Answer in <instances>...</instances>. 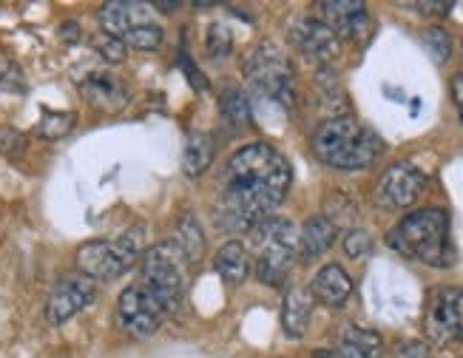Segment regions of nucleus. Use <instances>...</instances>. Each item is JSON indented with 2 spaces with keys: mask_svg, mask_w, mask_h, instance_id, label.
I'll list each match as a JSON object with an SVG mask.
<instances>
[{
  "mask_svg": "<svg viewBox=\"0 0 463 358\" xmlns=\"http://www.w3.org/2000/svg\"><path fill=\"white\" fill-rule=\"evenodd\" d=\"M293 183L288 156L268 143H250L231 154L216 185L213 219L228 233H250L285 203Z\"/></svg>",
  "mask_w": 463,
  "mask_h": 358,
  "instance_id": "obj_1",
  "label": "nucleus"
},
{
  "mask_svg": "<svg viewBox=\"0 0 463 358\" xmlns=\"http://www.w3.org/2000/svg\"><path fill=\"white\" fill-rule=\"evenodd\" d=\"M387 245L404 259L430 268H452L455 262V250L449 245V213L440 208L407 213L387 233Z\"/></svg>",
  "mask_w": 463,
  "mask_h": 358,
  "instance_id": "obj_2",
  "label": "nucleus"
},
{
  "mask_svg": "<svg viewBox=\"0 0 463 358\" xmlns=\"http://www.w3.org/2000/svg\"><path fill=\"white\" fill-rule=\"evenodd\" d=\"M384 151V143L353 117L325 119L313 134V154L338 171H364Z\"/></svg>",
  "mask_w": 463,
  "mask_h": 358,
  "instance_id": "obj_3",
  "label": "nucleus"
},
{
  "mask_svg": "<svg viewBox=\"0 0 463 358\" xmlns=\"http://www.w3.org/2000/svg\"><path fill=\"white\" fill-rule=\"evenodd\" d=\"M250 259L259 282L270 287H281L285 278L298 256V228L288 219L268 216L265 222H259L250 233Z\"/></svg>",
  "mask_w": 463,
  "mask_h": 358,
  "instance_id": "obj_4",
  "label": "nucleus"
},
{
  "mask_svg": "<svg viewBox=\"0 0 463 358\" xmlns=\"http://www.w3.org/2000/svg\"><path fill=\"white\" fill-rule=\"evenodd\" d=\"M188 285V259L179 250L174 239L156 242L143 256V287L156 298L159 307L168 313H176L183 307Z\"/></svg>",
  "mask_w": 463,
  "mask_h": 358,
  "instance_id": "obj_5",
  "label": "nucleus"
},
{
  "mask_svg": "<svg viewBox=\"0 0 463 358\" xmlns=\"http://www.w3.org/2000/svg\"><path fill=\"white\" fill-rule=\"evenodd\" d=\"M146 250V228H131L119 239H94L77 250V270L91 282H114Z\"/></svg>",
  "mask_w": 463,
  "mask_h": 358,
  "instance_id": "obj_6",
  "label": "nucleus"
},
{
  "mask_svg": "<svg viewBox=\"0 0 463 358\" xmlns=\"http://www.w3.org/2000/svg\"><path fill=\"white\" fill-rule=\"evenodd\" d=\"M241 71H245L248 83L281 106H293V91H296V74L288 54L281 52L276 43H256L245 60H241Z\"/></svg>",
  "mask_w": 463,
  "mask_h": 358,
  "instance_id": "obj_7",
  "label": "nucleus"
},
{
  "mask_svg": "<svg viewBox=\"0 0 463 358\" xmlns=\"http://www.w3.org/2000/svg\"><path fill=\"white\" fill-rule=\"evenodd\" d=\"M424 333L438 347H452L463 342V287L444 285L430 293Z\"/></svg>",
  "mask_w": 463,
  "mask_h": 358,
  "instance_id": "obj_8",
  "label": "nucleus"
},
{
  "mask_svg": "<svg viewBox=\"0 0 463 358\" xmlns=\"http://www.w3.org/2000/svg\"><path fill=\"white\" fill-rule=\"evenodd\" d=\"M163 318H165V310L159 307V302L143 285H131L119 293L117 322L126 333H131L137 338L154 335L159 330V325H163Z\"/></svg>",
  "mask_w": 463,
  "mask_h": 358,
  "instance_id": "obj_9",
  "label": "nucleus"
},
{
  "mask_svg": "<svg viewBox=\"0 0 463 358\" xmlns=\"http://www.w3.org/2000/svg\"><path fill=\"white\" fill-rule=\"evenodd\" d=\"M427 188V174L415 168L412 163H395L390 165L378 179L375 188V203L381 208L401 211L418 203V196Z\"/></svg>",
  "mask_w": 463,
  "mask_h": 358,
  "instance_id": "obj_10",
  "label": "nucleus"
},
{
  "mask_svg": "<svg viewBox=\"0 0 463 358\" xmlns=\"http://www.w3.org/2000/svg\"><path fill=\"white\" fill-rule=\"evenodd\" d=\"M94 298H97V282H91L83 273L63 276L46 298V322L54 327L66 325L80 310H86Z\"/></svg>",
  "mask_w": 463,
  "mask_h": 358,
  "instance_id": "obj_11",
  "label": "nucleus"
},
{
  "mask_svg": "<svg viewBox=\"0 0 463 358\" xmlns=\"http://www.w3.org/2000/svg\"><path fill=\"white\" fill-rule=\"evenodd\" d=\"M290 43L318 63H330V60L338 57L341 52V40L335 32H330L321 20H310V17H301L290 24Z\"/></svg>",
  "mask_w": 463,
  "mask_h": 358,
  "instance_id": "obj_12",
  "label": "nucleus"
},
{
  "mask_svg": "<svg viewBox=\"0 0 463 358\" xmlns=\"http://www.w3.org/2000/svg\"><path fill=\"white\" fill-rule=\"evenodd\" d=\"M318 20L341 37H361L367 29V6L358 0H321Z\"/></svg>",
  "mask_w": 463,
  "mask_h": 358,
  "instance_id": "obj_13",
  "label": "nucleus"
},
{
  "mask_svg": "<svg viewBox=\"0 0 463 358\" xmlns=\"http://www.w3.org/2000/svg\"><path fill=\"white\" fill-rule=\"evenodd\" d=\"M80 94L99 111H119L128 103V91L123 86V80L109 74V71H94L80 83Z\"/></svg>",
  "mask_w": 463,
  "mask_h": 358,
  "instance_id": "obj_14",
  "label": "nucleus"
},
{
  "mask_svg": "<svg viewBox=\"0 0 463 358\" xmlns=\"http://www.w3.org/2000/svg\"><path fill=\"white\" fill-rule=\"evenodd\" d=\"M151 14H154V6L123 4V0H114V4H106L103 9H99L97 17H99V26H103L106 34L123 40L131 29L143 26V24H154Z\"/></svg>",
  "mask_w": 463,
  "mask_h": 358,
  "instance_id": "obj_15",
  "label": "nucleus"
},
{
  "mask_svg": "<svg viewBox=\"0 0 463 358\" xmlns=\"http://www.w3.org/2000/svg\"><path fill=\"white\" fill-rule=\"evenodd\" d=\"M310 293H313L316 302H321V305L341 307L350 298V293H353V282H350V276L341 270V265H325L313 276Z\"/></svg>",
  "mask_w": 463,
  "mask_h": 358,
  "instance_id": "obj_16",
  "label": "nucleus"
},
{
  "mask_svg": "<svg viewBox=\"0 0 463 358\" xmlns=\"http://www.w3.org/2000/svg\"><path fill=\"white\" fill-rule=\"evenodd\" d=\"M313 305L316 298L307 287H290L285 293V302H281V327H285V335L301 338L307 333Z\"/></svg>",
  "mask_w": 463,
  "mask_h": 358,
  "instance_id": "obj_17",
  "label": "nucleus"
},
{
  "mask_svg": "<svg viewBox=\"0 0 463 358\" xmlns=\"http://www.w3.org/2000/svg\"><path fill=\"white\" fill-rule=\"evenodd\" d=\"M338 228L333 219L327 216H310L305 225L298 228V256L301 259H318L321 253H327L335 242Z\"/></svg>",
  "mask_w": 463,
  "mask_h": 358,
  "instance_id": "obj_18",
  "label": "nucleus"
},
{
  "mask_svg": "<svg viewBox=\"0 0 463 358\" xmlns=\"http://www.w3.org/2000/svg\"><path fill=\"white\" fill-rule=\"evenodd\" d=\"M213 265H216V273L222 276L231 287H236V285H241L250 276L253 259H250L245 242H225L222 248H219Z\"/></svg>",
  "mask_w": 463,
  "mask_h": 358,
  "instance_id": "obj_19",
  "label": "nucleus"
},
{
  "mask_svg": "<svg viewBox=\"0 0 463 358\" xmlns=\"http://www.w3.org/2000/svg\"><path fill=\"white\" fill-rule=\"evenodd\" d=\"M338 355L341 358H381L384 355V342L375 330L347 325L338 335Z\"/></svg>",
  "mask_w": 463,
  "mask_h": 358,
  "instance_id": "obj_20",
  "label": "nucleus"
},
{
  "mask_svg": "<svg viewBox=\"0 0 463 358\" xmlns=\"http://www.w3.org/2000/svg\"><path fill=\"white\" fill-rule=\"evenodd\" d=\"M216 154V139L208 131H191L185 139V151H183V171L188 176L205 174L213 163Z\"/></svg>",
  "mask_w": 463,
  "mask_h": 358,
  "instance_id": "obj_21",
  "label": "nucleus"
},
{
  "mask_svg": "<svg viewBox=\"0 0 463 358\" xmlns=\"http://www.w3.org/2000/svg\"><path fill=\"white\" fill-rule=\"evenodd\" d=\"M174 242L179 245V250L185 253L188 262H199V259L205 256V233H203V228H199V222L191 213H185L183 219H179Z\"/></svg>",
  "mask_w": 463,
  "mask_h": 358,
  "instance_id": "obj_22",
  "label": "nucleus"
},
{
  "mask_svg": "<svg viewBox=\"0 0 463 358\" xmlns=\"http://www.w3.org/2000/svg\"><path fill=\"white\" fill-rule=\"evenodd\" d=\"M219 106H222V117L228 119L231 126H248L250 123L248 97L241 94L239 89H225L222 91V99H219Z\"/></svg>",
  "mask_w": 463,
  "mask_h": 358,
  "instance_id": "obj_23",
  "label": "nucleus"
},
{
  "mask_svg": "<svg viewBox=\"0 0 463 358\" xmlns=\"http://www.w3.org/2000/svg\"><path fill=\"white\" fill-rule=\"evenodd\" d=\"M163 40H165L163 26H156V24H143V26L131 29V32L123 37V43L131 46V49H139V52H156L159 46H163Z\"/></svg>",
  "mask_w": 463,
  "mask_h": 358,
  "instance_id": "obj_24",
  "label": "nucleus"
},
{
  "mask_svg": "<svg viewBox=\"0 0 463 358\" xmlns=\"http://www.w3.org/2000/svg\"><path fill=\"white\" fill-rule=\"evenodd\" d=\"M420 40H424V49H427V54L435 60V63H447V60H449V52H452V40H449L447 29L430 26L424 34H420Z\"/></svg>",
  "mask_w": 463,
  "mask_h": 358,
  "instance_id": "obj_25",
  "label": "nucleus"
},
{
  "mask_svg": "<svg viewBox=\"0 0 463 358\" xmlns=\"http://www.w3.org/2000/svg\"><path fill=\"white\" fill-rule=\"evenodd\" d=\"M205 49L213 60H225L233 52V37L225 24H211L208 37H205Z\"/></svg>",
  "mask_w": 463,
  "mask_h": 358,
  "instance_id": "obj_26",
  "label": "nucleus"
},
{
  "mask_svg": "<svg viewBox=\"0 0 463 358\" xmlns=\"http://www.w3.org/2000/svg\"><path fill=\"white\" fill-rule=\"evenodd\" d=\"M94 49L99 52V57L109 60V63H123V57H126V43L119 37H111L106 32H99L94 37Z\"/></svg>",
  "mask_w": 463,
  "mask_h": 358,
  "instance_id": "obj_27",
  "label": "nucleus"
},
{
  "mask_svg": "<svg viewBox=\"0 0 463 358\" xmlns=\"http://www.w3.org/2000/svg\"><path fill=\"white\" fill-rule=\"evenodd\" d=\"M74 114H43V123H40L37 128H40V134L43 137H63V134H69L71 128H74Z\"/></svg>",
  "mask_w": 463,
  "mask_h": 358,
  "instance_id": "obj_28",
  "label": "nucleus"
},
{
  "mask_svg": "<svg viewBox=\"0 0 463 358\" xmlns=\"http://www.w3.org/2000/svg\"><path fill=\"white\" fill-rule=\"evenodd\" d=\"M345 253L347 256H353V259H361L364 253H370V248H373V239H370V233L367 231H350L347 236H345Z\"/></svg>",
  "mask_w": 463,
  "mask_h": 358,
  "instance_id": "obj_29",
  "label": "nucleus"
},
{
  "mask_svg": "<svg viewBox=\"0 0 463 358\" xmlns=\"http://www.w3.org/2000/svg\"><path fill=\"white\" fill-rule=\"evenodd\" d=\"M398 355L401 358H427V347L418 344V342H410V344H401L398 347Z\"/></svg>",
  "mask_w": 463,
  "mask_h": 358,
  "instance_id": "obj_30",
  "label": "nucleus"
},
{
  "mask_svg": "<svg viewBox=\"0 0 463 358\" xmlns=\"http://www.w3.org/2000/svg\"><path fill=\"white\" fill-rule=\"evenodd\" d=\"M452 97H455V106L463 114V71L452 80Z\"/></svg>",
  "mask_w": 463,
  "mask_h": 358,
  "instance_id": "obj_31",
  "label": "nucleus"
},
{
  "mask_svg": "<svg viewBox=\"0 0 463 358\" xmlns=\"http://www.w3.org/2000/svg\"><path fill=\"white\" fill-rule=\"evenodd\" d=\"M412 9H418V12H449L452 4H412Z\"/></svg>",
  "mask_w": 463,
  "mask_h": 358,
  "instance_id": "obj_32",
  "label": "nucleus"
},
{
  "mask_svg": "<svg viewBox=\"0 0 463 358\" xmlns=\"http://www.w3.org/2000/svg\"><path fill=\"white\" fill-rule=\"evenodd\" d=\"M313 358H341L338 353H330V350H316Z\"/></svg>",
  "mask_w": 463,
  "mask_h": 358,
  "instance_id": "obj_33",
  "label": "nucleus"
},
{
  "mask_svg": "<svg viewBox=\"0 0 463 358\" xmlns=\"http://www.w3.org/2000/svg\"><path fill=\"white\" fill-rule=\"evenodd\" d=\"M154 9H163V12H174V9H176V4H156Z\"/></svg>",
  "mask_w": 463,
  "mask_h": 358,
  "instance_id": "obj_34",
  "label": "nucleus"
},
{
  "mask_svg": "<svg viewBox=\"0 0 463 358\" xmlns=\"http://www.w3.org/2000/svg\"><path fill=\"white\" fill-rule=\"evenodd\" d=\"M460 123H463V114H460Z\"/></svg>",
  "mask_w": 463,
  "mask_h": 358,
  "instance_id": "obj_35",
  "label": "nucleus"
}]
</instances>
